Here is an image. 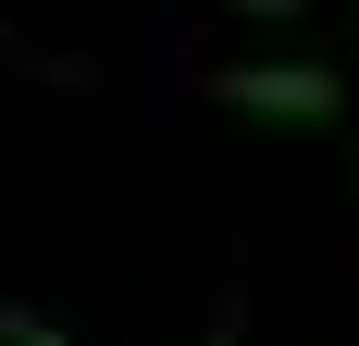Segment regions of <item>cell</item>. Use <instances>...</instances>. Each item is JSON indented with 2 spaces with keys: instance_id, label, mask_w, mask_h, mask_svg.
I'll use <instances>...</instances> for the list:
<instances>
[{
  "instance_id": "obj_1",
  "label": "cell",
  "mask_w": 359,
  "mask_h": 346,
  "mask_svg": "<svg viewBox=\"0 0 359 346\" xmlns=\"http://www.w3.org/2000/svg\"><path fill=\"white\" fill-rule=\"evenodd\" d=\"M211 99L248 111V124H347V87H334L323 62H223Z\"/></svg>"
},
{
  "instance_id": "obj_2",
  "label": "cell",
  "mask_w": 359,
  "mask_h": 346,
  "mask_svg": "<svg viewBox=\"0 0 359 346\" xmlns=\"http://www.w3.org/2000/svg\"><path fill=\"white\" fill-rule=\"evenodd\" d=\"M0 346H62V321L25 310V297H0Z\"/></svg>"
},
{
  "instance_id": "obj_3",
  "label": "cell",
  "mask_w": 359,
  "mask_h": 346,
  "mask_svg": "<svg viewBox=\"0 0 359 346\" xmlns=\"http://www.w3.org/2000/svg\"><path fill=\"white\" fill-rule=\"evenodd\" d=\"M236 13H248V25H285V13H310V0H236Z\"/></svg>"
},
{
  "instance_id": "obj_4",
  "label": "cell",
  "mask_w": 359,
  "mask_h": 346,
  "mask_svg": "<svg viewBox=\"0 0 359 346\" xmlns=\"http://www.w3.org/2000/svg\"><path fill=\"white\" fill-rule=\"evenodd\" d=\"M0 50H13V37H0Z\"/></svg>"
}]
</instances>
